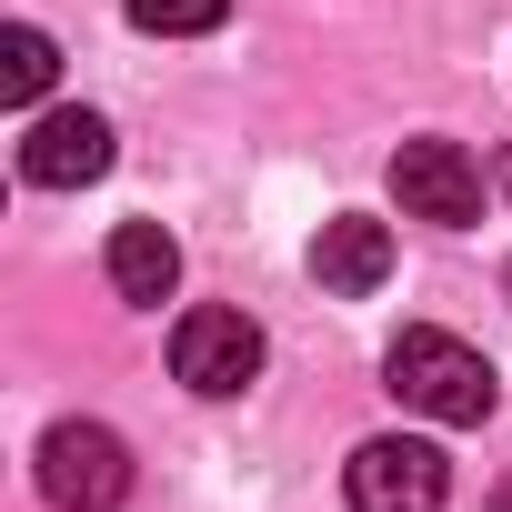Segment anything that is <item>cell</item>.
Returning <instances> with one entry per match:
<instances>
[{
    "mask_svg": "<svg viewBox=\"0 0 512 512\" xmlns=\"http://www.w3.org/2000/svg\"><path fill=\"white\" fill-rule=\"evenodd\" d=\"M101 171H111V121H101V111H41V121L21 131V181L81 191V181H101Z\"/></svg>",
    "mask_w": 512,
    "mask_h": 512,
    "instance_id": "6",
    "label": "cell"
},
{
    "mask_svg": "<svg viewBox=\"0 0 512 512\" xmlns=\"http://www.w3.org/2000/svg\"><path fill=\"white\" fill-rule=\"evenodd\" d=\"M171 372L201 392V402H231V392H251V372H262V322L251 312H181L171 322Z\"/></svg>",
    "mask_w": 512,
    "mask_h": 512,
    "instance_id": "4",
    "label": "cell"
},
{
    "mask_svg": "<svg viewBox=\"0 0 512 512\" xmlns=\"http://www.w3.org/2000/svg\"><path fill=\"white\" fill-rule=\"evenodd\" d=\"M312 282H322V292H342V302L382 292V282H392V221H372V211L322 221V241H312Z\"/></svg>",
    "mask_w": 512,
    "mask_h": 512,
    "instance_id": "7",
    "label": "cell"
},
{
    "mask_svg": "<svg viewBox=\"0 0 512 512\" xmlns=\"http://www.w3.org/2000/svg\"><path fill=\"white\" fill-rule=\"evenodd\" d=\"M492 512H512V482H502V492H492Z\"/></svg>",
    "mask_w": 512,
    "mask_h": 512,
    "instance_id": "12",
    "label": "cell"
},
{
    "mask_svg": "<svg viewBox=\"0 0 512 512\" xmlns=\"http://www.w3.org/2000/svg\"><path fill=\"white\" fill-rule=\"evenodd\" d=\"M51 71H61V51H51L41 21H11V31H0V101H11V111H31V101L51 91Z\"/></svg>",
    "mask_w": 512,
    "mask_h": 512,
    "instance_id": "9",
    "label": "cell"
},
{
    "mask_svg": "<svg viewBox=\"0 0 512 512\" xmlns=\"http://www.w3.org/2000/svg\"><path fill=\"white\" fill-rule=\"evenodd\" d=\"M171 282H181V241L161 221H121L111 231V292L121 302H171Z\"/></svg>",
    "mask_w": 512,
    "mask_h": 512,
    "instance_id": "8",
    "label": "cell"
},
{
    "mask_svg": "<svg viewBox=\"0 0 512 512\" xmlns=\"http://www.w3.org/2000/svg\"><path fill=\"white\" fill-rule=\"evenodd\" d=\"M382 382L422 412V422H492V402H502V382H492V362L472 352V342H452V332H432V322H412V332H392V352H382Z\"/></svg>",
    "mask_w": 512,
    "mask_h": 512,
    "instance_id": "1",
    "label": "cell"
},
{
    "mask_svg": "<svg viewBox=\"0 0 512 512\" xmlns=\"http://www.w3.org/2000/svg\"><path fill=\"white\" fill-rule=\"evenodd\" d=\"M131 11V31H151V41H191V31H221L231 21V0H121Z\"/></svg>",
    "mask_w": 512,
    "mask_h": 512,
    "instance_id": "10",
    "label": "cell"
},
{
    "mask_svg": "<svg viewBox=\"0 0 512 512\" xmlns=\"http://www.w3.org/2000/svg\"><path fill=\"white\" fill-rule=\"evenodd\" d=\"M342 492H352V512H442L452 462H442L422 432H382V442H362V452L342 462Z\"/></svg>",
    "mask_w": 512,
    "mask_h": 512,
    "instance_id": "3",
    "label": "cell"
},
{
    "mask_svg": "<svg viewBox=\"0 0 512 512\" xmlns=\"http://www.w3.org/2000/svg\"><path fill=\"white\" fill-rule=\"evenodd\" d=\"M41 492L61 512H111L131 502V442L111 422H51L41 432Z\"/></svg>",
    "mask_w": 512,
    "mask_h": 512,
    "instance_id": "2",
    "label": "cell"
},
{
    "mask_svg": "<svg viewBox=\"0 0 512 512\" xmlns=\"http://www.w3.org/2000/svg\"><path fill=\"white\" fill-rule=\"evenodd\" d=\"M392 201H402L412 221L462 231V221H482V161H472L462 141H402V151H392Z\"/></svg>",
    "mask_w": 512,
    "mask_h": 512,
    "instance_id": "5",
    "label": "cell"
},
{
    "mask_svg": "<svg viewBox=\"0 0 512 512\" xmlns=\"http://www.w3.org/2000/svg\"><path fill=\"white\" fill-rule=\"evenodd\" d=\"M492 181H502V191H512V151H502V171H492Z\"/></svg>",
    "mask_w": 512,
    "mask_h": 512,
    "instance_id": "11",
    "label": "cell"
}]
</instances>
